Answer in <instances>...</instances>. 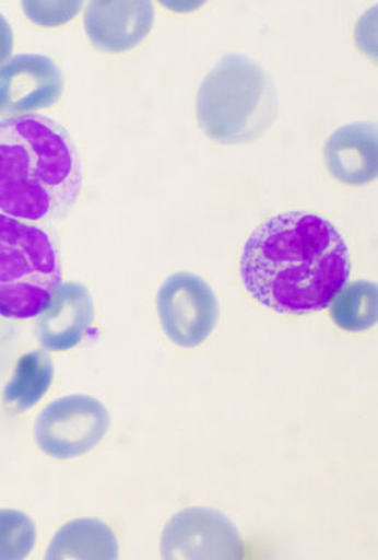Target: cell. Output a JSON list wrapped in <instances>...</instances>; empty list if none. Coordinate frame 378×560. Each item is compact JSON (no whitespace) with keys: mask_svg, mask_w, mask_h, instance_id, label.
Returning <instances> with one entry per match:
<instances>
[{"mask_svg":"<svg viewBox=\"0 0 378 560\" xmlns=\"http://www.w3.org/2000/svg\"><path fill=\"white\" fill-rule=\"evenodd\" d=\"M161 550L164 559H237L244 541L225 515L187 510L165 526Z\"/></svg>","mask_w":378,"mask_h":560,"instance_id":"cell-7","label":"cell"},{"mask_svg":"<svg viewBox=\"0 0 378 560\" xmlns=\"http://www.w3.org/2000/svg\"><path fill=\"white\" fill-rule=\"evenodd\" d=\"M154 9L146 0H95L87 7L84 28L97 49L122 54L152 32Z\"/></svg>","mask_w":378,"mask_h":560,"instance_id":"cell-9","label":"cell"},{"mask_svg":"<svg viewBox=\"0 0 378 560\" xmlns=\"http://www.w3.org/2000/svg\"><path fill=\"white\" fill-rule=\"evenodd\" d=\"M47 559L114 560L119 558V544L109 526L95 518L69 522L51 540Z\"/></svg>","mask_w":378,"mask_h":560,"instance_id":"cell-12","label":"cell"},{"mask_svg":"<svg viewBox=\"0 0 378 560\" xmlns=\"http://www.w3.org/2000/svg\"><path fill=\"white\" fill-rule=\"evenodd\" d=\"M197 109L209 139L223 145H245L276 120V88L257 62L227 55L201 84Z\"/></svg>","mask_w":378,"mask_h":560,"instance_id":"cell-3","label":"cell"},{"mask_svg":"<svg viewBox=\"0 0 378 560\" xmlns=\"http://www.w3.org/2000/svg\"><path fill=\"white\" fill-rule=\"evenodd\" d=\"M54 381V364L43 350L25 353L17 361L13 377L5 388V404L11 410L27 411L46 396Z\"/></svg>","mask_w":378,"mask_h":560,"instance_id":"cell-13","label":"cell"},{"mask_svg":"<svg viewBox=\"0 0 378 560\" xmlns=\"http://www.w3.org/2000/svg\"><path fill=\"white\" fill-rule=\"evenodd\" d=\"M13 28H11L9 21L0 14V66L3 61L9 60L11 51H13Z\"/></svg>","mask_w":378,"mask_h":560,"instance_id":"cell-17","label":"cell"},{"mask_svg":"<svg viewBox=\"0 0 378 560\" xmlns=\"http://www.w3.org/2000/svg\"><path fill=\"white\" fill-rule=\"evenodd\" d=\"M326 162L333 178L347 186H362L377 178V127L352 124L340 128L326 143Z\"/></svg>","mask_w":378,"mask_h":560,"instance_id":"cell-11","label":"cell"},{"mask_svg":"<svg viewBox=\"0 0 378 560\" xmlns=\"http://www.w3.org/2000/svg\"><path fill=\"white\" fill-rule=\"evenodd\" d=\"M36 541L35 525L20 511L0 510V560L28 558Z\"/></svg>","mask_w":378,"mask_h":560,"instance_id":"cell-15","label":"cell"},{"mask_svg":"<svg viewBox=\"0 0 378 560\" xmlns=\"http://www.w3.org/2000/svg\"><path fill=\"white\" fill-rule=\"evenodd\" d=\"M82 164L71 136L39 114L0 120V213L51 223L82 191Z\"/></svg>","mask_w":378,"mask_h":560,"instance_id":"cell-2","label":"cell"},{"mask_svg":"<svg viewBox=\"0 0 378 560\" xmlns=\"http://www.w3.org/2000/svg\"><path fill=\"white\" fill-rule=\"evenodd\" d=\"M240 275L259 304L284 315L329 307L351 278V256L340 231L317 213L271 217L245 243Z\"/></svg>","mask_w":378,"mask_h":560,"instance_id":"cell-1","label":"cell"},{"mask_svg":"<svg viewBox=\"0 0 378 560\" xmlns=\"http://www.w3.org/2000/svg\"><path fill=\"white\" fill-rule=\"evenodd\" d=\"M60 282V261L49 235L0 213V316L35 318Z\"/></svg>","mask_w":378,"mask_h":560,"instance_id":"cell-4","label":"cell"},{"mask_svg":"<svg viewBox=\"0 0 378 560\" xmlns=\"http://www.w3.org/2000/svg\"><path fill=\"white\" fill-rule=\"evenodd\" d=\"M330 316L338 327L347 331H363L376 326L378 318L376 283L358 280L344 287L330 302Z\"/></svg>","mask_w":378,"mask_h":560,"instance_id":"cell-14","label":"cell"},{"mask_svg":"<svg viewBox=\"0 0 378 560\" xmlns=\"http://www.w3.org/2000/svg\"><path fill=\"white\" fill-rule=\"evenodd\" d=\"M22 9L33 24L58 27L72 20L82 10V2H22Z\"/></svg>","mask_w":378,"mask_h":560,"instance_id":"cell-16","label":"cell"},{"mask_svg":"<svg viewBox=\"0 0 378 560\" xmlns=\"http://www.w3.org/2000/svg\"><path fill=\"white\" fill-rule=\"evenodd\" d=\"M93 320L94 302L90 291L80 283H60L36 324V334L44 348L62 352L82 342Z\"/></svg>","mask_w":378,"mask_h":560,"instance_id":"cell-10","label":"cell"},{"mask_svg":"<svg viewBox=\"0 0 378 560\" xmlns=\"http://www.w3.org/2000/svg\"><path fill=\"white\" fill-rule=\"evenodd\" d=\"M157 313L165 334L181 348L204 342L218 320V302L198 276L179 272L165 280L157 293Z\"/></svg>","mask_w":378,"mask_h":560,"instance_id":"cell-6","label":"cell"},{"mask_svg":"<svg viewBox=\"0 0 378 560\" xmlns=\"http://www.w3.org/2000/svg\"><path fill=\"white\" fill-rule=\"evenodd\" d=\"M64 88L61 70L44 55H17L0 66V116L50 108Z\"/></svg>","mask_w":378,"mask_h":560,"instance_id":"cell-8","label":"cell"},{"mask_svg":"<svg viewBox=\"0 0 378 560\" xmlns=\"http://www.w3.org/2000/svg\"><path fill=\"white\" fill-rule=\"evenodd\" d=\"M109 430L105 405L90 396H69L54 401L36 422L39 448L51 458H79L101 444Z\"/></svg>","mask_w":378,"mask_h":560,"instance_id":"cell-5","label":"cell"}]
</instances>
